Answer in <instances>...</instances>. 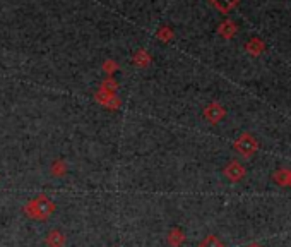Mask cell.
<instances>
[{
	"label": "cell",
	"instance_id": "obj_9",
	"mask_svg": "<svg viewBox=\"0 0 291 247\" xmlns=\"http://www.w3.org/2000/svg\"><path fill=\"white\" fill-rule=\"evenodd\" d=\"M50 172H52L53 177H64L67 174V163L64 160H55L50 167Z\"/></svg>",
	"mask_w": 291,
	"mask_h": 247
},
{
	"label": "cell",
	"instance_id": "obj_1",
	"mask_svg": "<svg viewBox=\"0 0 291 247\" xmlns=\"http://www.w3.org/2000/svg\"><path fill=\"white\" fill-rule=\"evenodd\" d=\"M55 211V203L48 196H38L36 199L29 201L24 206V215L33 220H47Z\"/></svg>",
	"mask_w": 291,
	"mask_h": 247
},
{
	"label": "cell",
	"instance_id": "obj_12",
	"mask_svg": "<svg viewBox=\"0 0 291 247\" xmlns=\"http://www.w3.org/2000/svg\"><path fill=\"white\" fill-rule=\"evenodd\" d=\"M99 90L108 91V93H116V90H118V83H116L111 76H108L105 81L101 83V88H99Z\"/></svg>",
	"mask_w": 291,
	"mask_h": 247
},
{
	"label": "cell",
	"instance_id": "obj_5",
	"mask_svg": "<svg viewBox=\"0 0 291 247\" xmlns=\"http://www.w3.org/2000/svg\"><path fill=\"white\" fill-rule=\"evenodd\" d=\"M224 175H226L228 179H230L231 182H238L240 179L245 175V170H243V167L240 165V163H236V161H231L230 165L224 169Z\"/></svg>",
	"mask_w": 291,
	"mask_h": 247
},
{
	"label": "cell",
	"instance_id": "obj_4",
	"mask_svg": "<svg viewBox=\"0 0 291 247\" xmlns=\"http://www.w3.org/2000/svg\"><path fill=\"white\" fill-rule=\"evenodd\" d=\"M204 117H206L209 122H219V120L224 117V108L221 107V105H218V103H211L209 107L204 110Z\"/></svg>",
	"mask_w": 291,
	"mask_h": 247
},
{
	"label": "cell",
	"instance_id": "obj_8",
	"mask_svg": "<svg viewBox=\"0 0 291 247\" xmlns=\"http://www.w3.org/2000/svg\"><path fill=\"white\" fill-rule=\"evenodd\" d=\"M185 242V233L178 228H173L172 232L168 233V244L173 247H180Z\"/></svg>",
	"mask_w": 291,
	"mask_h": 247
},
{
	"label": "cell",
	"instance_id": "obj_7",
	"mask_svg": "<svg viewBox=\"0 0 291 247\" xmlns=\"http://www.w3.org/2000/svg\"><path fill=\"white\" fill-rule=\"evenodd\" d=\"M47 245L48 247H64L65 245V235L60 230H52L47 235Z\"/></svg>",
	"mask_w": 291,
	"mask_h": 247
},
{
	"label": "cell",
	"instance_id": "obj_3",
	"mask_svg": "<svg viewBox=\"0 0 291 247\" xmlns=\"http://www.w3.org/2000/svg\"><path fill=\"white\" fill-rule=\"evenodd\" d=\"M235 148L238 149V153H242L243 156H250V154L255 151L257 144H255V141H253L250 136H247V134H245V136H242L235 143Z\"/></svg>",
	"mask_w": 291,
	"mask_h": 247
},
{
	"label": "cell",
	"instance_id": "obj_14",
	"mask_svg": "<svg viewBox=\"0 0 291 247\" xmlns=\"http://www.w3.org/2000/svg\"><path fill=\"white\" fill-rule=\"evenodd\" d=\"M199 247H223V244L218 240V237L207 235V237L201 242V244H199Z\"/></svg>",
	"mask_w": 291,
	"mask_h": 247
},
{
	"label": "cell",
	"instance_id": "obj_13",
	"mask_svg": "<svg viewBox=\"0 0 291 247\" xmlns=\"http://www.w3.org/2000/svg\"><path fill=\"white\" fill-rule=\"evenodd\" d=\"M211 2H213V6L218 7L219 11L226 12V11H230L233 6H235L236 0H211Z\"/></svg>",
	"mask_w": 291,
	"mask_h": 247
},
{
	"label": "cell",
	"instance_id": "obj_6",
	"mask_svg": "<svg viewBox=\"0 0 291 247\" xmlns=\"http://www.w3.org/2000/svg\"><path fill=\"white\" fill-rule=\"evenodd\" d=\"M132 62H134V65L140 67V69H145V67L151 65L153 57H151V53H149L145 48H139V50H137V52H135L134 58H132Z\"/></svg>",
	"mask_w": 291,
	"mask_h": 247
},
{
	"label": "cell",
	"instance_id": "obj_10",
	"mask_svg": "<svg viewBox=\"0 0 291 247\" xmlns=\"http://www.w3.org/2000/svg\"><path fill=\"white\" fill-rule=\"evenodd\" d=\"M173 36L175 35H173L172 28H168V26L160 28V29H158V33H156V38L160 40V41H163V43H168V41H172Z\"/></svg>",
	"mask_w": 291,
	"mask_h": 247
},
{
	"label": "cell",
	"instance_id": "obj_2",
	"mask_svg": "<svg viewBox=\"0 0 291 247\" xmlns=\"http://www.w3.org/2000/svg\"><path fill=\"white\" fill-rule=\"evenodd\" d=\"M94 100H96L99 105H103L105 108H108V110H118L120 105H122L120 98L115 93H108V91H103V90L96 91Z\"/></svg>",
	"mask_w": 291,
	"mask_h": 247
},
{
	"label": "cell",
	"instance_id": "obj_11",
	"mask_svg": "<svg viewBox=\"0 0 291 247\" xmlns=\"http://www.w3.org/2000/svg\"><path fill=\"white\" fill-rule=\"evenodd\" d=\"M101 69L105 70V72L108 74V76H113V74L116 72V70L120 69V65H118V62L113 60V58H106V60L103 62Z\"/></svg>",
	"mask_w": 291,
	"mask_h": 247
}]
</instances>
